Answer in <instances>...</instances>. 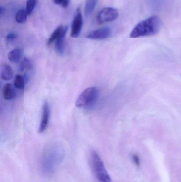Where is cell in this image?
<instances>
[{
	"mask_svg": "<svg viewBox=\"0 0 181 182\" xmlns=\"http://www.w3.org/2000/svg\"><path fill=\"white\" fill-rule=\"evenodd\" d=\"M65 157L63 148L59 145H52L44 151L41 159V169L43 173L51 175L58 169Z\"/></svg>",
	"mask_w": 181,
	"mask_h": 182,
	"instance_id": "obj_1",
	"label": "cell"
},
{
	"mask_svg": "<svg viewBox=\"0 0 181 182\" xmlns=\"http://www.w3.org/2000/svg\"><path fill=\"white\" fill-rule=\"evenodd\" d=\"M162 27V21L158 16H153L143 20L136 25L130 34V38L136 39L156 35Z\"/></svg>",
	"mask_w": 181,
	"mask_h": 182,
	"instance_id": "obj_2",
	"label": "cell"
},
{
	"mask_svg": "<svg viewBox=\"0 0 181 182\" xmlns=\"http://www.w3.org/2000/svg\"><path fill=\"white\" fill-rule=\"evenodd\" d=\"M90 164L96 182H112L102 159L96 151L90 153Z\"/></svg>",
	"mask_w": 181,
	"mask_h": 182,
	"instance_id": "obj_3",
	"label": "cell"
},
{
	"mask_svg": "<svg viewBox=\"0 0 181 182\" xmlns=\"http://www.w3.org/2000/svg\"><path fill=\"white\" fill-rule=\"evenodd\" d=\"M98 96V90L97 87H88L79 95L76 100V106L80 108H89L96 102Z\"/></svg>",
	"mask_w": 181,
	"mask_h": 182,
	"instance_id": "obj_4",
	"label": "cell"
},
{
	"mask_svg": "<svg viewBox=\"0 0 181 182\" xmlns=\"http://www.w3.org/2000/svg\"><path fill=\"white\" fill-rule=\"evenodd\" d=\"M118 12L117 9L112 7H106L102 9L97 14V21L99 24L114 21L118 18Z\"/></svg>",
	"mask_w": 181,
	"mask_h": 182,
	"instance_id": "obj_5",
	"label": "cell"
},
{
	"mask_svg": "<svg viewBox=\"0 0 181 182\" xmlns=\"http://www.w3.org/2000/svg\"><path fill=\"white\" fill-rule=\"evenodd\" d=\"M83 26V18L82 13L80 8H78L71 26V37L74 38L78 37L81 33Z\"/></svg>",
	"mask_w": 181,
	"mask_h": 182,
	"instance_id": "obj_6",
	"label": "cell"
},
{
	"mask_svg": "<svg viewBox=\"0 0 181 182\" xmlns=\"http://www.w3.org/2000/svg\"><path fill=\"white\" fill-rule=\"evenodd\" d=\"M112 30L109 27H104L96 30H92L87 34L86 37L92 39H104L110 37Z\"/></svg>",
	"mask_w": 181,
	"mask_h": 182,
	"instance_id": "obj_7",
	"label": "cell"
},
{
	"mask_svg": "<svg viewBox=\"0 0 181 182\" xmlns=\"http://www.w3.org/2000/svg\"><path fill=\"white\" fill-rule=\"evenodd\" d=\"M51 114V109L48 101H45L43 104L42 109V115L41 118V123L39 127V133H44L48 127L49 122V117Z\"/></svg>",
	"mask_w": 181,
	"mask_h": 182,
	"instance_id": "obj_8",
	"label": "cell"
},
{
	"mask_svg": "<svg viewBox=\"0 0 181 182\" xmlns=\"http://www.w3.org/2000/svg\"><path fill=\"white\" fill-rule=\"evenodd\" d=\"M68 29V27L64 26L63 25H60L58 27L50 36L48 41V44H52L61 37H65Z\"/></svg>",
	"mask_w": 181,
	"mask_h": 182,
	"instance_id": "obj_9",
	"label": "cell"
},
{
	"mask_svg": "<svg viewBox=\"0 0 181 182\" xmlns=\"http://www.w3.org/2000/svg\"><path fill=\"white\" fill-rule=\"evenodd\" d=\"M16 87L11 84H6L3 89V96L6 100H10L16 98L17 96Z\"/></svg>",
	"mask_w": 181,
	"mask_h": 182,
	"instance_id": "obj_10",
	"label": "cell"
},
{
	"mask_svg": "<svg viewBox=\"0 0 181 182\" xmlns=\"http://www.w3.org/2000/svg\"><path fill=\"white\" fill-rule=\"evenodd\" d=\"M23 49L21 48H16L8 53V57L11 62L17 63L19 61L21 57H23Z\"/></svg>",
	"mask_w": 181,
	"mask_h": 182,
	"instance_id": "obj_11",
	"label": "cell"
},
{
	"mask_svg": "<svg viewBox=\"0 0 181 182\" xmlns=\"http://www.w3.org/2000/svg\"><path fill=\"white\" fill-rule=\"evenodd\" d=\"M1 77L4 81H10L13 77V72L10 66L8 65H4L1 68Z\"/></svg>",
	"mask_w": 181,
	"mask_h": 182,
	"instance_id": "obj_12",
	"label": "cell"
},
{
	"mask_svg": "<svg viewBox=\"0 0 181 182\" xmlns=\"http://www.w3.org/2000/svg\"><path fill=\"white\" fill-rule=\"evenodd\" d=\"M98 0H86L84 7V14L86 17L90 16L95 10Z\"/></svg>",
	"mask_w": 181,
	"mask_h": 182,
	"instance_id": "obj_13",
	"label": "cell"
},
{
	"mask_svg": "<svg viewBox=\"0 0 181 182\" xmlns=\"http://www.w3.org/2000/svg\"><path fill=\"white\" fill-rule=\"evenodd\" d=\"M55 49L59 55H63L65 50L64 37H61L55 42Z\"/></svg>",
	"mask_w": 181,
	"mask_h": 182,
	"instance_id": "obj_14",
	"label": "cell"
},
{
	"mask_svg": "<svg viewBox=\"0 0 181 182\" xmlns=\"http://www.w3.org/2000/svg\"><path fill=\"white\" fill-rule=\"evenodd\" d=\"M27 16L26 9H20L16 14L15 18L16 21L18 23H24L26 21Z\"/></svg>",
	"mask_w": 181,
	"mask_h": 182,
	"instance_id": "obj_15",
	"label": "cell"
},
{
	"mask_svg": "<svg viewBox=\"0 0 181 182\" xmlns=\"http://www.w3.org/2000/svg\"><path fill=\"white\" fill-rule=\"evenodd\" d=\"M26 81H25V77L20 75H18L16 76L14 79V85L17 89L23 90L25 87Z\"/></svg>",
	"mask_w": 181,
	"mask_h": 182,
	"instance_id": "obj_16",
	"label": "cell"
},
{
	"mask_svg": "<svg viewBox=\"0 0 181 182\" xmlns=\"http://www.w3.org/2000/svg\"><path fill=\"white\" fill-rule=\"evenodd\" d=\"M33 68V65L28 59L25 58L21 61L20 65V70L23 71L25 70H30Z\"/></svg>",
	"mask_w": 181,
	"mask_h": 182,
	"instance_id": "obj_17",
	"label": "cell"
},
{
	"mask_svg": "<svg viewBox=\"0 0 181 182\" xmlns=\"http://www.w3.org/2000/svg\"><path fill=\"white\" fill-rule=\"evenodd\" d=\"M37 0H27L26 4V11L28 16L32 13L37 4Z\"/></svg>",
	"mask_w": 181,
	"mask_h": 182,
	"instance_id": "obj_18",
	"label": "cell"
},
{
	"mask_svg": "<svg viewBox=\"0 0 181 182\" xmlns=\"http://www.w3.org/2000/svg\"><path fill=\"white\" fill-rule=\"evenodd\" d=\"M55 3L56 4H61L63 8L68 7L70 2V0H53Z\"/></svg>",
	"mask_w": 181,
	"mask_h": 182,
	"instance_id": "obj_19",
	"label": "cell"
},
{
	"mask_svg": "<svg viewBox=\"0 0 181 182\" xmlns=\"http://www.w3.org/2000/svg\"><path fill=\"white\" fill-rule=\"evenodd\" d=\"M131 157H132V161L133 162L134 164L137 166H139L140 165V160L139 156L136 154H132Z\"/></svg>",
	"mask_w": 181,
	"mask_h": 182,
	"instance_id": "obj_20",
	"label": "cell"
},
{
	"mask_svg": "<svg viewBox=\"0 0 181 182\" xmlns=\"http://www.w3.org/2000/svg\"><path fill=\"white\" fill-rule=\"evenodd\" d=\"M17 37V35L16 33H10L9 34H8L7 37H6V40L7 42H11L13 41L14 39H16V38Z\"/></svg>",
	"mask_w": 181,
	"mask_h": 182,
	"instance_id": "obj_21",
	"label": "cell"
},
{
	"mask_svg": "<svg viewBox=\"0 0 181 182\" xmlns=\"http://www.w3.org/2000/svg\"><path fill=\"white\" fill-rule=\"evenodd\" d=\"M3 10V8L2 7H1V8H0V14H2L3 13L4 11Z\"/></svg>",
	"mask_w": 181,
	"mask_h": 182,
	"instance_id": "obj_22",
	"label": "cell"
}]
</instances>
